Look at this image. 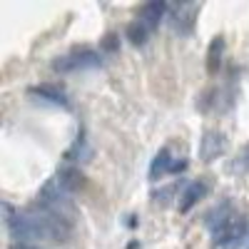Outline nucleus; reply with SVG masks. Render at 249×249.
<instances>
[{
  "label": "nucleus",
  "instance_id": "nucleus-10",
  "mask_svg": "<svg viewBox=\"0 0 249 249\" xmlns=\"http://www.w3.org/2000/svg\"><path fill=\"white\" fill-rule=\"evenodd\" d=\"M222 53H224V37L217 35L210 45V53H207V70H210V75H217L222 65Z\"/></svg>",
  "mask_w": 249,
  "mask_h": 249
},
{
  "label": "nucleus",
  "instance_id": "nucleus-1",
  "mask_svg": "<svg viewBox=\"0 0 249 249\" xmlns=\"http://www.w3.org/2000/svg\"><path fill=\"white\" fill-rule=\"evenodd\" d=\"M5 212V227L15 242L28 244L35 239H50V242H65V237H70L72 224L60 219L57 214L48 212L45 207H30V210H13L5 202L3 204Z\"/></svg>",
  "mask_w": 249,
  "mask_h": 249
},
{
  "label": "nucleus",
  "instance_id": "nucleus-12",
  "mask_svg": "<svg viewBox=\"0 0 249 249\" xmlns=\"http://www.w3.org/2000/svg\"><path fill=\"white\" fill-rule=\"evenodd\" d=\"M15 249H35V247H30V244H18Z\"/></svg>",
  "mask_w": 249,
  "mask_h": 249
},
{
  "label": "nucleus",
  "instance_id": "nucleus-5",
  "mask_svg": "<svg viewBox=\"0 0 249 249\" xmlns=\"http://www.w3.org/2000/svg\"><path fill=\"white\" fill-rule=\"evenodd\" d=\"M102 65V57L90 50V48H82V50H72L68 55H62L53 62V68L57 72H77V70H92Z\"/></svg>",
  "mask_w": 249,
  "mask_h": 249
},
{
  "label": "nucleus",
  "instance_id": "nucleus-9",
  "mask_svg": "<svg viewBox=\"0 0 249 249\" xmlns=\"http://www.w3.org/2000/svg\"><path fill=\"white\" fill-rule=\"evenodd\" d=\"M204 195H207V184H204V182H190V184H187V190L182 192L179 210H182V212H190Z\"/></svg>",
  "mask_w": 249,
  "mask_h": 249
},
{
  "label": "nucleus",
  "instance_id": "nucleus-2",
  "mask_svg": "<svg viewBox=\"0 0 249 249\" xmlns=\"http://www.w3.org/2000/svg\"><path fill=\"white\" fill-rule=\"evenodd\" d=\"M247 217L234 212L230 204H224L222 210H217V219H210V230L214 247L219 249H237L239 242L247 237Z\"/></svg>",
  "mask_w": 249,
  "mask_h": 249
},
{
  "label": "nucleus",
  "instance_id": "nucleus-8",
  "mask_svg": "<svg viewBox=\"0 0 249 249\" xmlns=\"http://www.w3.org/2000/svg\"><path fill=\"white\" fill-rule=\"evenodd\" d=\"M199 10V5H177L175 13H172V23L179 33H190L192 30V23H195V13Z\"/></svg>",
  "mask_w": 249,
  "mask_h": 249
},
{
  "label": "nucleus",
  "instance_id": "nucleus-11",
  "mask_svg": "<svg viewBox=\"0 0 249 249\" xmlns=\"http://www.w3.org/2000/svg\"><path fill=\"white\" fill-rule=\"evenodd\" d=\"M33 95H37L40 100H45V102H53V105H60V107H70L68 97L62 95L60 90H55V88H48V85H43V88H33Z\"/></svg>",
  "mask_w": 249,
  "mask_h": 249
},
{
  "label": "nucleus",
  "instance_id": "nucleus-4",
  "mask_svg": "<svg viewBox=\"0 0 249 249\" xmlns=\"http://www.w3.org/2000/svg\"><path fill=\"white\" fill-rule=\"evenodd\" d=\"M164 13H167V5L160 3V0L142 5L137 18H135V23L127 28V37L132 40L135 45H144V43H147V37L155 33V28L160 25V20H162Z\"/></svg>",
  "mask_w": 249,
  "mask_h": 249
},
{
  "label": "nucleus",
  "instance_id": "nucleus-6",
  "mask_svg": "<svg viewBox=\"0 0 249 249\" xmlns=\"http://www.w3.org/2000/svg\"><path fill=\"white\" fill-rule=\"evenodd\" d=\"M179 170H184V162L172 160L170 150H167V147H162V150L155 155V160H152L150 179H155V182H157L160 177H164V175H175V172H179Z\"/></svg>",
  "mask_w": 249,
  "mask_h": 249
},
{
  "label": "nucleus",
  "instance_id": "nucleus-7",
  "mask_svg": "<svg viewBox=\"0 0 249 249\" xmlns=\"http://www.w3.org/2000/svg\"><path fill=\"white\" fill-rule=\"evenodd\" d=\"M224 152V135L219 132H207L199 142V155L204 162H212L214 157H219Z\"/></svg>",
  "mask_w": 249,
  "mask_h": 249
},
{
  "label": "nucleus",
  "instance_id": "nucleus-3",
  "mask_svg": "<svg viewBox=\"0 0 249 249\" xmlns=\"http://www.w3.org/2000/svg\"><path fill=\"white\" fill-rule=\"evenodd\" d=\"M37 204L40 207H45L48 212L57 214L60 219H65L72 224V217H75V204L70 199V190L65 184H62L57 177H53L45 187H43V192L37 195Z\"/></svg>",
  "mask_w": 249,
  "mask_h": 249
}]
</instances>
